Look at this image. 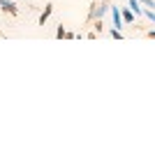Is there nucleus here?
I'll use <instances>...</instances> for the list:
<instances>
[{
	"label": "nucleus",
	"instance_id": "9",
	"mask_svg": "<svg viewBox=\"0 0 155 155\" xmlns=\"http://www.w3.org/2000/svg\"><path fill=\"white\" fill-rule=\"evenodd\" d=\"M148 37H155V30H150V32H148Z\"/></svg>",
	"mask_w": 155,
	"mask_h": 155
},
{
	"label": "nucleus",
	"instance_id": "7",
	"mask_svg": "<svg viewBox=\"0 0 155 155\" xmlns=\"http://www.w3.org/2000/svg\"><path fill=\"white\" fill-rule=\"evenodd\" d=\"M56 35H58V37H65V28H63V26H60V28H58V30H56Z\"/></svg>",
	"mask_w": 155,
	"mask_h": 155
},
{
	"label": "nucleus",
	"instance_id": "4",
	"mask_svg": "<svg viewBox=\"0 0 155 155\" xmlns=\"http://www.w3.org/2000/svg\"><path fill=\"white\" fill-rule=\"evenodd\" d=\"M51 12H53V5H46V7H44V12L39 14V26H44L46 21H49V16H51Z\"/></svg>",
	"mask_w": 155,
	"mask_h": 155
},
{
	"label": "nucleus",
	"instance_id": "6",
	"mask_svg": "<svg viewBox=\"0 0 155 155\" xmlns=\"http://www.w3.org/2000/svg\"><path fill=\"white\" fill-rule=\"evenodd\" d=\"M127 2H130V9H132V12H134L137 14V16H141V7H139V0H127Z\"/></svg>",
	"mask_w": 155,
	"mask_h": 155
},
{
	"label": "nucleus",
	"instance_id": "10",
	"mask_svg": "<svg viewBox=\"0 0 155 155\" xmlns=\"http://www.w3.org/2000/svg\"><path fill=\"white\" fill-rule=\"evenodd\" d=\"M0 32H2V30H0Z\"/></svg>",
	"mask_w": 155,
	"mask_h": 155
},
{
	"label": "nucleus",
	"instance_id": "1",
	"mask_svg": "<svg viewBox=\"0 0 155 155\" xmlns=\"http://www.w3.org/2000/svg\"><path fill=\"white\" fill-rule=\"evenodd\" d=\"M109 9H111L109 2H95V5H93V12H91V19H102Z\"/></svg>",
	"mask_w": 155,
	"mask_h": 155
},
{
	"label": "nucleus",
	"instance_id": "5",
	"mask_svg": "<svg viewBox=\"0 0 155 155\" xmlns=\"http://www.w3.org/2000/svg\"><path fill=\"white\" fill-rule=\"evenodd\" d=\"M120 14H123V21H127V23H134V12H132L130 7H123V9H120Z\"/></svg>",
	"mask_w": 155,
	"mask_h": 155
},
{
	"label": "nucleus",
	"instance_id": "2",
	"mask_svg": "<svg viewBox=\"0 0 155 155\" xmlns=\"http://www.w3.org/2000/svg\"><path fill=\"white\" fill-rule=\"evenodd\" d=\"M0 7H2V12H9L12 16H16V14H19V7H16V2H14V0H0Z\"/></svg>",
	"mask_w": 155,
	"mask_h": 155
},
{
	"label": "nucleus",
	"instance_id": "8",
	"mask_svg": "<svg viewBox=\"0 0 155 155\" xmlns=\"http://www.w3.org/2000/svg\"><path fill=\"white\" fill-rule=\"evenodd\" d=\"M146 16H148V19H150V21L155 23V12H146Z\"/></svg>",
	"mask_w": 155,
	"mask_h": 155
},
{
	"label": "nucleus",
	"instance_id": "3",
	"mask_svg": "<svg viewBox=\"0 0 155 155\" xmlns=\"http://www.w3.org/2000/svg\"><path fill=\"white\" fill-rule=\"evenodd\" d=\"M109 12H111V16H114V26L120 28V23H123V14H120V9H118V7H111Z\"/></svg>",
	"mask_w": 155,
	"mask_h": 155
}]
</instances>
